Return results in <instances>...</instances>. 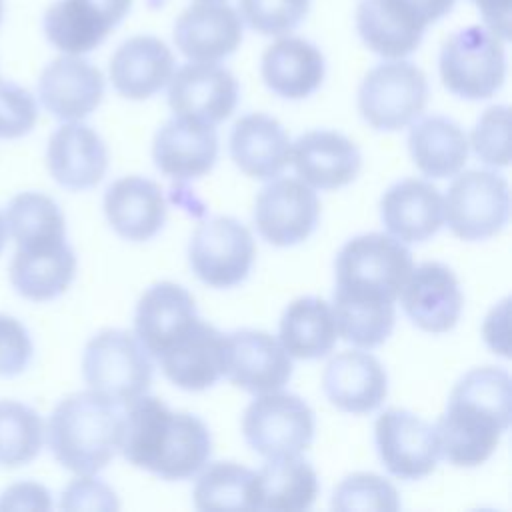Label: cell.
I'll return each instance as SVG.
<instances>
[{"label":"cell","mask_w":512,"mask_h":512,"mask_svg":"<svg viewBox=\"0 0 512 512\" xmlns=\"http://www.w3.org/2000/svg\"><path fill=\"white\" fill-rule=\"evenodd\" d=\"M156 168L174 180H194L212 170L218 158V136L212 124L174 116L164 122L152 144Z\"/></svg>","instance_id":"obj_19"},{"label":"cell","mask_w":512,"mask_h":512,"mask_svg":"<svg viewBox=\"0 0 512 512\" xmlns=\"http://www.w3.org/2000/svg\"><path fill=\"white\" fill-rule=\"evenodd\" d=\"M34 346L28 330L12 316L0 314V376L24 372L32 360Z\"/></svg>","instance_id":"obj_43"},{"label":"cell","mask_w":512,"mask_h":512,"mask_svg":"<svg viewBox=\"0 0 512 512\" xmlns=\"http://www.w3.org/2000/svg\"><path fill=\"white\" fill-rule=\"evenodd\" d=\"M76 274V256L68 242L54 246L16 250L10 264L14 290L34 302H46L70 286Z\"/></svg>","instance_id":"obj_33"},{"label":"cell","mask_w":512,"mask_h":512,"mask_svg":"<svg viewBox=\"0 0 512 512\" xmlns=\"http://www.w3.org/2000/svg\"><path fill=\"white\" fill-rule=\"evenodd\" d=\"M230 156L246 176L272 180L290 162V140L276 118L246 114L232 126Z\"/></svg>","instance_id":"obj_29"},{"label":"cell","mask_w":512,"mask_h":512,"mask_svg":"<svg viewBox=\"0 0 512 512\" xmlns=\"http://www.w3.org/2000/svg\"><path fill=\"white\" fill-rule=\"evenodd\" d=\"M168 104L176 116L206 124L226 120L238 102V82L214 62H190L170 76Z\"/></svg>","instance_id":"obj_16"},{"label":"cell","mask_w":512,"mask_h":512,"mask_svg":"<svg viewBox=\"0 0 512 512\" xmlns=\"http://www.w3.org/2000/svg\"><path fill=\"white\" fill-rule=\"evenodd\" d=\"M50 506V492L34 482L14 484L0 498V510H48Z\"/></svg>","instance_id":"obj_45"},{"label":"cell","mask_w":512,"mask_h":512,"mask_svg":"<svg viewBox=\"0 0 512 512\" xmlns=\"http://www.w3.org/2000/svg\"><path fill=\"white\" fill-rule=\"evenodd\" d=\"M254 470L236 462H214L196 480L194 506L198 510H254Z\"/></svg>","instance_id":"obj_37"},{"label":"cell","mask_w":512,"mask_h":512,"mask_svg":"<svg viewBox=\"0 0 512 512\" xmlns=\"http://www.w3.org/2000/svg\"><path fill=\"white\" fill-rule=\"evenodd\" d=\"M510 406L512 384L506 370L482 366L466 372L436 422L442 456L462 468L486 462L510 426Z\"/></svg>","instance_id":"obj_2"},{"label":"cell","mask_w":512,"mask_h":512,"mask_svg":"<svg viewBox=\"0 0 512 512\" xmlns=\"http://www.w3.org/2000/svg\"><path fill=\"white\" fill-rule=\"evenodd\" d=\"M224 376L246 392L266 394L288 384L292 360L268 332L234 330L224 336Z\"/></svg>","instance_id":"obj_14"},{"label":"cell","mask_w":512,"mask_h":512,"mask_svg":"<svg viewBox=\"0 0 512 512\" xmlns=\"http://www.w3.org/2000/svg\"><path fill=\"white\" fill-rule=\"evenodd\" d=\"M196 318V302L186 288L158 282L138 300L134 332L146 352L158 358Z\"/></svg>","instance_id":"obj_26"},{"label":"cell","mask_w":512,"mask_h":512,"mask_svg":"<svg viewBox=\"0 0 512 512\" xmlns=\"http://www.w3.org/2000/svg\"><path fill=\"white\" fill-rule=\"evenodd\" d=\"M320 202L316 192L298 178H274L256 196L254 224L272 246L304 242L318 224Z\"/></svg>","instance_id":"obj_13"},{"label":"cell","mask_w":512,"mask_h":512,"mask_svg":"<svg viewBox=\"0 0 512 512\" xmlns=\"http://www.w3.org/2000/svg\"><path fill=\"white\" fill-rule=\"evenodd\" d=\"M174 72L170 48L156 36H132L110 58V80L128 100H146L160 92Z\"/></svg>","instance_id":"obj_28"},{"label":"cell","mask_w":512,"mask_h":512,"mask_svg":"<svg viewBox=\"0 0 512 512\" xmlns=\"http://www.w3.org/2000/svg\"><path fill=\"white\" fill-rule=\"evenodd\" d=\"M334 270V290L394 302L412 270V254L390 234H360L340 248Z\"/></svg>","instance_id":"obj_4"},{"label":"cell","mask_w":512,"mask_h":512,"mask_svg":"<svg viewBox=\"0 0 512 512\" xmlns=\"http://www.w3.org/2000/svg\"><path fill=\"white\" fill-rule=\"evenodd\" d=\"M4 244H6V222H4V218L0 216V252H2Z\"/></svg>","instance_id":"obj_47"},{"label":"cell","mask_w":512,"mask_h":512,"mask_svg":"<svg viewBox=\"0 0 512 512\" xmlns=\"http://www.w3.org/2000/svg\"><path fill=\"white\" fill-rule=\"evenodd\" d=\"M44 442V424L38 412L22 402L0 400V466L30 464Z\"/></svg>","instance_id":"obj_38"},{"label":"cell","mask_w":512,"mask_h":512,"mask_svg":"<svg viewBox=\"0 0 512 512\" xmlns=\"http://www.w3.org/2000/svg\"><path fill=\"white\" fill-rule=\"evenodd\" d=\"M48 448L74 474H96L116 454L122 434V406L86 390L66 396L48 420Z\"/></svg>","instance_id":"obj_3"},{"label":"cell","mask_w":512,"mask_h":512,"mask_svg":"<svg viewBox=\"0 0 512 512\" xmlns=\"http://www.w3.org/2000/svg\"><path fill=\"white\" fill-rule=\"evenodd\" d=\"M400 302L406 316L422 330L432 334L448 332L456 326L462 312V290L454 272L442 262H422L412 266Z\"/></svg>","instance_id":"obj_17"},{"label":"cell","mask_w":512,"mask_h":512,"mask_svg":"<svg viewBox=\"0 0 512 512\" xmlns=\"http://www.w3.org/2000/svg\"><path fill=\"white\" fill-rule=\"evenodd\" d=\"M380 218L396 240L424 242L444 224V200L430 182L404 178L382 194Z\"/></svg>","instance_id":"obj_23"},{"label":"cell","mask_w":512,"mask_h":512,"mask_svg":"<svg viewBox=\"0 0 512 512\" xmlns=\"http://www.w3.org/2000/svg\"><path fill=\"white\" fill-rule=\"evenodd\" d=\"M82 374L90 390L126 406L150 388L152 360L136 334L108 328L86 344Z\"/></svg>","instance_id":"obj_5"},{"label":"cell","mask_w":512,"mask_h":512,"mask_svg":"<svg viewBox=\"0 0 512 512\" xmlns=\"http://www.w3.org/2000/svg\"><path fill=\"white\" fill-rule=\"evenodd\" d=\"M332 312L338 334L346 342L366 350L380 346L390 336L396 320L394 302L352 296L338 290L332 294Z\"/></svg>","instance_id":"obj_36"},{"label":"cell","mask_w":512,"mask_h":512,"mask_svg":"<svg viewBox=\"0 0 512 512\" xmlns=\"http://www.w3.org/2000/svg\"><path fill=\"white\" fill-rule=\"evenodd\" d=\"M254 256L250 230L232 216H216L198 224L188 244L194 274L212 288H232L246 280Z\"/></svg>","instance_id":"obj_11"},{"label":"cell","mask_w":512,"mask_h":512,"mask_svg":"<svg viewBox=\"0 0 512 512\" xmlns=\"http://www.w3.org/2000/svg\"><path fill=\"white\" fill-rule=\"evenodd\" d=\"M6 230L20 250L66 242V224L58 204L40 192H22L6 208Z\"/></svg>","instance_id":"obj_35"},{"label":"cell","mask_w":512,"mask_h":512,"mask_svg":"<svg viewBox=\"0 0 512 512\" xmlns=\"http://www.w3.org/2000/svg\"><path fill=\"white\" fill-rule=\"evenodd\" d=\"M122 456L164 480L194 476L212 454L208 426L194 414L172 412L156 396H138L122 406Z\"/></svg>","instance_id":"obj_1"},{"label":"cell","mask_w":512,"mask_h":512,"mask_svg":"<svg viewBox=\"0 0 512 512\" xmlns=\"http://www.w3.org/2000/svg\"><path fill=\"white\" fill-rule=\"evenodd\" d=\"M260 70L272 92L288 100H302L320 88L326 66L314 44L286 36L264 50Z\"/></svg>","instance_id":"obj_30"},{"label":"cell","mask_w":512,"mask_h":512,"mask_svg":"<svg viewBox=\"0 0 512 512\" xmlns=\"http://www.w3.org/2000/svg\"><path fill=\"white\" fill-rule=\"evenodd\" d=\"M2 12H4V4H2V0H0V22H2Z\"/></svg>","instance_id":"obj_48"},{"label":"cell","mask_w":512,"mask_h":512,"mask_svg":"<svg viewBox=\"0 0 512 512\" xmlns=\"http://www.w3.org/2000/svg\"><path fill=\"white\" fill-rule=\"evenodd\" d=\"M242 434L248 446L268 460L296 456L314 438V412L296 394L266 392L246 406Z\"/></svg>","instance_id":"obj_9"},{"label":"cell","mask_w":512,"mask_h":512,"mask_svg":"<svg viewBox=\"0 0 512 512\" xmlns=\"http://www.w3.org/2000/svg\"><path fill=\"white\" fill-rule=\"evenodd\" d=\"M290 162L302 182L318 190L350 184L362 166L358 146L334 130H310L290 146Z\"/></svg>","instance_id":"obj_21"},{"label":"cell","mask_w":512,"mask_h":512,"mask_svg":"<svg viewBox=\"0 0 512 512\" xmlns=\"http://www.w3.org/2000/svg\"><path fill=\"white\" fill-rule=\"evenodd\" d=\"M318 494V476L314 468L296 456L270 458L252 482L254 510H306Z\"/></svg>","instance_id":"obj_31"},{"label":"cell","mask_w":512,"mask_h":512,"mask_svg":"<svg viewBox=\"0 0 512 512\" xmlns=\"http://www.w3.org/2000/svg\"><path fill=\"white\" fill-rule=\"evenodd\" d=\"M118 498L110 486L104 482L90 478V474H82L72 480L60 500L62 510H118Z\"/></svg>","instance_id":"obj_44"},{"label":"cell","mask_w":512,"mask_h":512,"mask_svg":"<svg viewBox=\"0 0 512 512\" xmlns=\"http://www.w3.org/2000/svg\"><path fill=\"white\" fill-rule=\"evenodd\" d=\"M438 68L452 94L466 100L490 98L506 76L502 40L482 26L462 28L444 40Z\"/></svg>","instance_id":"obj_6"},{"label":"cell","mask_w":512,"mask_h":512,"mask_svg":"<svg viewBox=\"0 0 512 512\" xmlns=\"http://www.w3.org/2000/svg\"><path fill=\"white\" fill-rule=\"evenodd\" d=\"M278 336L290 358L314 360L326 356L338 336L332 306L316 296L296 298L282 312Z\"/></svg>","instance_id":"obj_34"},{"label":"cell","mask_w":512,"mask_h":512,"mask_svg":"<svg viewBox=\"0 0 512 512\" xmlns=\"http://www.w3.org/2000/svg\"><path fill=\"white\" fill-rule=\"evenodd\" d=\"M456 0H360L356 28L362 42L384 58L412 54L430 22L446 16Z\"/></svg>","instance_id":"obj_7"},{"label":"cell","mask_w":512,"mask_h":512,"mask_svg":"<svg viewBox=\"0 0 512 512\" xmlns=\"http://www.w3.org/2000/svg\"><path fill=\"white\" fill-rule=\"evenodd\" d=\"M428 100L424 72L408 60L374 66L358 88L360 116L376 130L392 132L412 124Z\"/></svg>","instance_id":"obj_8"},{"label":"cell","mask_w":512,"mask_h":512,"mask_svg":"<svg viewBox=\"0 0 512 512\" xmlns=\"http://www.w3.org/2000/svg\"><path fill=\"white\" fill-rule=\"evenodd\" d=\"M474 154L488 166L504 168L510 162V108L490 106L476 120L470 142Z\"/></svg>","instance_id":"obj_40"},{"label":"cell","mask_w":512,"mask_h":512,"mask_svg":"<svg viewBox=\"0 0 512 512\" xmlns=\"http://www.w3.org/2000/svg\"><path fill=\"white\" fill-rule=\"evenodd\" d=\"M510 216L508 182L490 170L458 174L444 200V220L462 240H486L498 234Z\"/></svg>","instance_id":"obj_10"},{"label":"cell","mask_w":512,"mask_h":512,"mask_svg":"<svg viewBox=\"0 0 512 512\" xmlns=\"http://www.w3.org/2000/svg\"><path fill=\"white\" fill-rule=\"evenodd\" d=\"M374 442L386 470L400 480L426 478L442 456L436 426L404 408H388L376 418Z\"/></svg>","instance_id":"obj_12"},{"label":"cell","mask_w":512,"mask_h":512,"mask_svg":"<svg viewBox=\"0 0 512 512\" xmlns=\"http://www.w3.org/2000/svg\"><path fill=\"white\" fill-rule=\"evenodd\" d=\"M408 150L424 176L450 178L456 176L468 160V138L452 118L432 114L412 124Z\"/></svg>","instance_id":"obj_32"},{"label":"cell","mask_w":512,"mask_h":512,"mask_svg":"<svg viewBox=\"0 0 512 512\" xmlns=\"http://www.w3.org/2000/svg\"><path fill=\"white\" fill-rule=\"evenodd\" d=\"M156 360L174 386L206 390L224 376V334L196 318Z\"/></svg>","instance_id":"obj_18"},{"label":"cell","mask_w":512,"mask_h":512,"mask_svg":"<svg viewBox=\"0 0 512 512\" xmlns=\"http://www.w3.org/2000/svg\"><path fill=\"white\" fill-rule=\"evenodd\" d=\"M104 214L118 236L144 242L164 226L166 202L154 180L124 176L106 188Z\"/></svg>","instance_id":"obj_27"},{"label":"cell","mask_w":512,"mask_h":512,"mask_svg":"<svg viewBox=\"0 0 512 512\" xmlns=\"http://www.w3.org/2000/svg\"><path fill=\"white\" fill-rule=\"evenodd\" d=\"M322 386L336 408L350 414H368L384 402L388 376L372 354L346 350L326 364Z\"/></svg>","instance_id":"obj_25"},{"label":"cell","mask_w":512,"mask_h":512,"mask_svg":"<svg viewBox=\"0 0 512 512\" xmlns=\"http://www.w3.org/2000/svg\"><path fill=\"white\" fill-rule=\"evenodd\" d=\"M38 96L42 106L60 120H82L94 112L104 96V76L88 60L60 56L40 74Z\"/></svg>","instance_id":"obj_20"},{"label":"cell","mask_w":512,"mask_h":512,"mask_svg":"<svg viewBox=\"0 0 512 512\" xmlns=\"http://www.w3.org/2000/svg\"><path fill=\"white\" fill-rule=\"evenodd\" d=\"M240 18L264 36L294 30L308 14L310 0H238Z\"/></svg>","instance_id":"obj_41"},{"label":"cell","mask_w":512,"mask_h":512,"mask_svg":"<svg viewBox=\"0 0 512 512\" xmlns=\"http://www.w3.org/2000/svg\"><path fill=\"white\" fill-rule=\"evenodd\" d=\"M200 2H216V0H200Z\"/></svg>","instance_id":"obj_49"},{"label":"cell","mask_w":512,"mask_h":512,"mask_svg":"<svg viewBox=\"0 0 512 512\" xmlns=\"http://www.w3.org/2000/svg\"><path fill=\"white\" fill-rule=\"evenodd\" d=\"M174 42L192 62H218L240 46L242 18L218 0L192 4L176 18Z\"/></svg>","instance_id":"obj_22"},{"label":"cell","mask_w":512,"mask_h":512,"mask_svg":"<svg viewBox=\"0 0 512 512\" xmlns=\"http://www.w3.org/2000/svg\"><path fill=\"white\" fill-rule=\"evenodd\" d=\"M38 118L34 96L16 82L0 80V138L26 136Z\"/></svg>","instance_id":"obj_42"},{"label":"cell","mask_w":512,"mask_h":512,"mask_svg":"<svg viewBox=\"0 0 512 512\" xmlns=\"http://www.w3.org/2000/svg\"><path fill=\"white\" fill-rule=\"evenodd\" d=\"M130 6L132 0H58L44 12V34L60 52L86 54L106 40Z\"/></svg>","instance_id":"obj_15"},{"label":"cell","mask_w":512,"mask_h":512,"mask_svg":"<svg viewBox=\"0 0 512 512\" xmlns=\"http://www.w3.org/2000/svg\"><path fill=\"white\" fill-rule=\"evenodd\" d=\"M46 162L52 178L60 186L86 190L104 178L108 150L104 140L90 126L74 120L52 132Z\"/></svg>","instance_id":"obj_24"},{"label":"cell","mask_w":512,"mask_h":512,"mask_svg":"<svg viewBox=\"0 0 512 512\" xmlns=\"http://www.w3.org/2000/svg\"><path fill=\"white\" fill-rule=\"evenodd\" d=\"M490 32H494L500 40L510 38V0H472Z\"/></svg>","instance_id":"obj_46"},{"label":"cell","mask_w":512,"mask_h":512,"mask_svg":"<svg viewBox=\"0 0 512 512\" xmlns=\"http://www.w3.org/2000/svg\"><path fill=\"white\" fill-rule=\"evenodd\" d=\"M332 508L338 512H396L400 508V498L386 478L372 472H354L336 486L332 494Z\"/></svg>","instance_id":"obj_39"}]
</instances>
